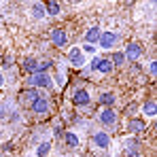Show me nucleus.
<instances>
[{"label":"nucleus","instance_id":"nucleus-15","mask_svg":"<svg viewBox=\"0 0 157 157\" xmlns=\"http://www.w3.org/2000/svg\"><path fill=\"white\" fill-rule=\"evenodd\" d=\"M36 64H38V59H34V57H26L21 66H24V70H26V72L34 75V72H36Z\"/></svg>","mask_w":157,"mask_h":157},{"label":"nucleus","instance_id":"nucleus-21","mask_svg":"<svg viewBox=\"0 0 157 157\" xmlns=\"http://www.w3.org/2000/svg\"><path fill=\"white\" fill-rule=\"evenodd\" d=\"M49 151H51V142H40V144H38V149H36V155H38V157H45Z\"/></svg>","mask_w":157,"mask_h":157},{"label":"nucleus","instance_id":"nucleus-28","mask_svg":"<svg viewBox=\"0 0 157 157\" xmlns=\"http://www.w3.org/2000/svg\"><path fill=\"white\" fill-rule=\"evenodd\" d=\"M128 155H130V157H140L138 153H128Z\"/></svg>","mask_w":157,"mask_h":157},{"label":"nucleus","instance_id":"nucleus-6","mask_svg":"<svg viewBox=\"0 0 157 157\" xmlns=\"http://www.w3.org/2000/svg\"><path fill=\"white\" fill-rule=\"evenodd\" d=\"M51 43L55 47H59V49L68 43V36H66V32H64L62 28H53L51 30Z\"/></svg>","mask_w":157,"mask_h":157},{"label":"nucleus","instance_id":"nucleus-17","mask_svg":"<svg viewBox=\"0 0 157 157\" xmlns=\"http://www.w3.org/2000/svg\"><path fill=\"white\" fill-rule=\"evenodd\" d=\"M64 140H66V144H68L70 149H77L78 147V136L72 134V132H66V134H64Z\"/></svg>","mask_w":157,"mask_h":157},{"label":"nucleus","instance_id":"nucleus-14","mask_svg":"<svg viewBox=\"0 0 157 157\" xmlns=\"http://www.w3.org/2000/svg\"><path fill=\"white\" fill-rule=\"evenodd\" d=\"M142 113H144V115H149V117H155V115H157L155 100H147V102L142 104Z\"/></svg>","mask_w":157,"mask_h":157},{"label":"nucleus","instance_id":"nucleus-29","mask_svg":"<svg viewBox=\"0 0 157 157\" xmlns=\"http://www.w3.org/2000/svg\"><path fill=\"white\" fill-rule=\"evenodd\" d=\"M0 85H2V75H0Z\"/></svg>","mask_w":157,"mask_h":157},{"label":"nucleus","instance_id":"nucleus-26","mask_svg":"<svg viewBox=\"0 0 157 157\" xmlns=\"http://www.w3.org/2000/svg\"><path fill=\"white\" fill-rule=\"evenodd\" d=\"M98 62H100V57H94V59H91V64H89V66H91V70H96V68H98Z\"/></svg>","mask_w":157,"mask_h":157},{"label":"nucleus","instance_id":"nucleus-5","mask_svg":"<svg viewBox=\"0 0 157 157\" xmlns=\"http://www.w3.org/2000/svg\"><path fill=\"white\" fill-rule=\"evenodd\" d=\"M123 55H125V62H136V59L142 55V49H140V45H138V43H130V45L125 47Z\"/></svg>","mask_w":157,"mask_h":157},{"label":"nucleus","instance_id":"nucleus-4","mask_svg":"<svg viewBox=\"0 0 157 157\" xmlns=\"http://www.w3.org/2000/svg\"><path fill=\"white\" fill-rule=\"evenodd\" d=\"M91 142H94L96 149H108L110 147V136L106 132H96L94 138H91Z\"/></svg>","mask_w":157,"mask_h":157},{"label":"nucleus","instance_id":"nucleus-22","mask_svg":"<svg viewBox=\"0 0 157 157\" xmlns=\"http://www.w3.org/2000/svg\"><path fill=\"white\" fill-rule=\"evenodd\" d=\"M125 147H128V153H136L138 142H136V140H125Z\"/></svg>","mask_w":157,"mask_h":157},{"label":"nucleus","instance_id":"nucleus-19","mask_svg":"<svg viewBox=\"0 0 157 157\" xmlns=\"http://www.w3.org/2000/svg\"><path fill=\"white\" fill-rule=\"evenodd\" d=\"M32 11H34V17H45V13H47L43 2H34L32 4Z\"/></svg>","mask_w":157,"mask_h":157},{"label":"nucleus","instance_id":"nucleus-30","mask_svg":"<svg viewBox=\"0 0 157 157\" xmlns=\"http://www.w3.org/2000/svg\"><path fill=\"white\" fill-rule=\"evenodd\" d=\"M0 136H2V130H0Z\"/></svg>","mask_w":157,"mask_h":157},{"label":"nucleus","instance_id":"nucleus-10","mask_svg":"<svg viewBox=\"0 0 157 157\" xmlns=\"http://www.w3.org/2000/svg\"><path fill=\"white\" fill-rule=\"evenodd\" d=\"M128 130H130L132 134H140V132L147 130V123H144L142 119H130V121H128Z\"/></svg>","mask_w":157,"mask_h":157},{"label":"nucleus","instance_id":"nucleus-2","mask_svg":"<svg viewBox=\"0 0 157 157\" xmlns=\"http://www.w3.org/2000/svg\"><path fill=\"white\" fill-rule=\"evenodd\" d=\"M30 108H32V113H36V115H47L49 108H51V104H49V100H47L45 96H40V98H36V100L30 104Z\"/></svg>","mask_w":157,"mask_h":157},{"label":"nucleus","instance_id":"nucleus-9","mask_svg":"<svg viewBox=\"0 0 157 157\" xmlns=\"http://www.w3.org/2000/svg\"><path fill=\"white\" fill-rule=\"evenodd\" d=\"M72 102L77 106H87L91 102V98H89V94H87V89H77L75 91V96H72Z\"/></svg>","mask_w":157,"mask_h":157},{"label":"nucleus","instance_id":"nucleus-12","mask_svg":"<svg viewBox=\"0 0 157 157\" xmlns=\"http://www.w3.org/2000/svg\"><path fill=\"white\" fill-rule=\"evenodd\" d=\"M100 28L98 26H94V28H89L87 32H85V40H87V45H94V43H98V38H100Z\"/></svg>","mask_w":157,"mask_h":157},{"label":"nucleus","instance_id":"nucleus-23","mask_svg":"<svg viewBox=\"0 0 157 157\" xmlns=\"http://www.w3.org/2000/svg\"><path fill=\"white\" fill-rule=\"evenodd\" d=\"M6 113H9V106H6V104H0V119H6V117H9Z\"/></svg>","mask_w":157,"mask_h":157},{"label":"nucleus","instance_id":"nucleus-1","mask_svg":"<svg viewBox=\"0 0 157 157\" xmlns=\"http://www.w3.org/2000/svg\"><path fill=\"white\" fill-rule=\"evenodd\" d=\"M28 83L36 89V87H45V89H49L53 85L51 77H49V72H34V75H30V78H28Z\"/></svg>","mask_w":157,"mask_h":157},{"label":"nucleus","instance_id":"nucleus-27","mask_svg":"<svg viewBox=\"0 0 157 157\" xmlns=\"http://www.w3.org/2000/svg\"><path fill=\"white\" fill-rule=\"evenodd\" d=\"M149 70H151V77H155V72H157V64L155 62H151V68H149Z\"/></svg>","mask_w":157,"mask_h":157},{"label":"nucleus","instance_id":"nucleus-20","mask_svg":"<svg viewBox=\"0 0 157 157\" xmlns=\"http://www.w3.org/2000/svg\"><path fill=\"white\" fill-rule=\"evenodd\" d=\"M110 62H113V66H121V64H125V55L121 51H115L113 57H110Z\"/></svg>","mask_w":157,"mask_h":157},{"label":"nucleus","instance_id":"nucleus-16","mask_svg":"<svg viewBox=\"0 0 157 157\" xmlns=\"http://www.w3.org/2000/svg\"><path fill=\"white\" fill-rule=\"evenodd\" d=\"M100 104H104L106 108H113V104H115V94H110V91H104V94L100 96Z\"/></svg>","mask_w":157,"mask_h":157},{"label":"nucleus","instance_id":"nucleus-11","mask_svg":"<svg viewBox=\"0 0 157 157\" xmlns=\"http://www.w3.org/2000/svg\"><path fill=\"white\" fill-rule=\"evenodd\" d=\"M36 98H40V94H38V89H34V87L21 91V102H24V104H32Z\"/></svg>","mask_w":157,"mask_h":157},{"label":"nucleus","instance_id":"nucleus-7","mask_svg":"<svg viewBox=\"0 0 157 157\" xmlns=\"http://www.w3.org/2000/svg\"><path fill=\"white\" fill-rule=\"evenodd\" d=\"M100 121L108 125V128H113L115 123H117V113H115V108H104V110H100Z\"/></svg>","mask_w":157,"mask_h":157},{"label":"nucleus","instance_id":"nucleus-24","mask_svg":"<svg viewBox=\"0 0 157 157\" xmlns=\"http://www.w3.org/2000/svg\"><path fill=\"white\" fill-rule=\"evenodd\" d=\"M64 83H66V75H64V72H62V70H59V75H57V85H59V87H62V85H64Z\"/></svg>","mask_w":157,"mask_h":157},{"label":"nucleus","instance_id":"nucleus-18","mask_svg":"<svg viewBox=\"0 0 157 157\" xmlns=\"http://www.w3.org/2000/svg\"><path fill=\"white\" fill-rule=\"evenodd\" d=\"M45 11H47L49 15H57V13L62 11V6H59V2H55V0H49V2L45 4Z\"/></svg>","mask_w":157,"mask_h":157},{"label":"nucleus","instance_id":"nucleus-8","mask_svg":"<svg viewBox=\"0 0 157 157\" xmlns=\"http://www.w3.org/2000/svg\"><path fill=\"white\" fill-rule=\"evenodd\" d=\"M68 62H70L75 68H81V66L85 64V55H83V51H81L78 47H75V49H70V53H68Z\"/></svg>","mask_w":157,"mask_h":157},{"label":"nucleus","instance_id":"nucleus-25","mask_svg":"<svg viewBox=\"0 0 157 157\" xmlns=\"http://www.w3.org/2000/svg\"><path fill=\"white\" fill-rule=\"evenodd\" d=\"M81 51H85V53H96V47L94 45H83V49Z\"/></svg>","mask_w":157,"mask_h":157},{"label":"nucleus","instance_id":"nucleus-13","mask_svg":"<svg viewBox=\"0 0 157 157\" xmlns=\"http://www.w3.org/2000/svg\"><path fill=\"white\" fill-rule=\"evenodd\" d=\"M113 62L110 59H106V57H100V62H98V68L96 70H100V72H104V75H108V72H113Z\"/></svg>","mask_w":157,"mask_h":157},{"label":"nucleus","instance_id":"nucleus-3","mask_svg":"<svg viewBox=\"0 0 157 157\" xmlns=\"http://www.w3.org/2000/svg\"><path fill=\"white\" fill-rule=\"evenodd\" d=\"M117 40H119V36L115 32H102L100 38H98V43H100L102 49H113V45H117Z\"/></svg>","mask_w":157,"mask_h":157}]
</instances>
